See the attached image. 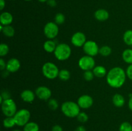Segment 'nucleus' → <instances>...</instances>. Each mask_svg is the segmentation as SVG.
Segmentation results:
<instances>
[{"label": "nucleus", "mask_w": 132, "mask_h": 131, "mask_svg": "<svg viewBox=\"0 0 132 131\" xmlns=\"http://www.w3.org/2000/svg\"><path fill=\"white\" fill-rule=\"evenodd\" d=\"M126 71L120 67L112 68L106 74V82L113 88H120L125 83L126 78Z\"/></svg>", "instance_id": "1"}, {"label": "nucleus", "mask_w": 132, "mask_h": 131, "mask_svg": "<svg viewBox=\"0 0 132 131\" xmlns=\"http://www.w3.org/2000/svg\"><path fill=\"white\" fill-rule=\"evenodd\" d=\"M61 111L68 118H77L79 114L80 107L77 103L72 101H64L61 105Z\"/></svg>", "instance_id": "2"}, {"label": "nucleus", "mask_w": 132, "mask_h": 131, "mask_svg": "<svg viewBox=\"0 0 132 131\" xmlns=\"http://www.w3.org/2000/svg\"><path fill=\"white\" fill-rule=\"evenodd\" d=\"M54 53L57 60L64 61L69 59L72 54V50L67 44L61 43L57 44Z\"/></svg>", "instance_id": "3"}, {"label": "nucleus", "mask_w": 132, "mask_h": 131, "mask_svg": "<svg viewBox=\"0 0 132 131\" xmlns=\"http://www.w3.org/2000/svg\"><path fill=\"white\" fill-rule=\"evenodd\" d=\"M42 72L46 78L50 80L55 79L58 77L59 70L55 64L50 62L45 63L42 67Z\"/></svg>", "instance_id": "4"}, {"label": "nucleus", "mask_w": 132, "mask_h": 131, "mask_svg": "<svg viewBox=\"0 0 132 131\" xmlns=\"http://www.w3.org/2000/svg\"><path fill=\"white\" fill-rule=\"evenodd\" d=\"M30 116L31 114L29 110L26 109H22L17 111L13 117L16 125L19 127H24L29 122Z\"/></svg>", "instance_id": "5"}, {"label": "nucleus", "mask_w": 132, "mask_h": 131, "mask_svg": "<svg viewBox=\"0 0 132 131\" xmlns=\"http://www.w3.org/2000/svg\"><path fill=\"white\" fill-rule=\"evenodd\" d=\"M1 110L6 117H13L17 112L16 104L12 98L4 100L1 104Z\"/></svg>", "instance_id": "6"}, {"label": "nucleus", "mask_w": 132, "mask_h": 131, "mask_svg": "<svg viewBox=\"0 0 132 131\" xmlns=\"http://www.w3.org/2000/svg\"><path fill=\"white\" fill-rule=\"evenodd\" d=\"M44 34L48 39H54L59 33V27L55 22H48L44 27Z\"/></svg>", "instance_id": "7"}, {"label": "nucleus", "mask_w": 132, "mask_h": 131, "mask_svg": "<svg viewBox=\"0 0 132 131\" xmlns=\"http://www.w3.org/2000/svg\"><path fill=\"white\" fill-rule=\"evenodd\" d=\"M79 68L83 71L92 70L95 66V62L94 57L89 55H85L80 58L78 62Z\"/></svg>", "instance_id": "8"}, {"label": "nucleus", "mask_w": 132, "mask_h": 131, "mask_svg": "<svg viewBox=\"0 0 132 131\" xmlns=\"http://www.w3.org/2000/svg\"><path fill=\"white\" fill-rule=\"evenodd\" d=\"M82 48L86 55H89L93 57L96 56L99 52V48L97 44L93 41H86L82 46Z\"/></svg>", "instance_id": "9"}, {"label": "nucleus", "mask_w": 132, "mask_h": 131, "mask_svg": "<svg viewBox=\"0 0 132 131\" xmlns=\"http://www.w3.org/2000/svg\"><path fill=\"white\" fill-rule=\"evenodd\" d=\"M36 96L42 100H48L50 99L52 96V91L50 88L46 86H39L35 91Z\"/></svg>", "instance_id": "10"}, {"label": "nucleus", "mask_w": 132, "mask_h": 131, "mask_svg": "<svg viewBox=\"0 0 132 131\" xmlns=\"http://www.w3.org/2000/svg\"><path fill=\"white\" fill-rule=\"evenodd\" d=\"M86 42V37L85 33L81 32H77L72 35L71 42L76 47H82Z\"/></svg>", "instance_id": "11"}, {"label": "nucleus", "mask_w": 132, "mask_h": 131, "mask_svg": "<svg viewBox=\"0 0 132 131\" xmlns=\"http://www.w3.org/2000/svg\"><path fill=\"white\" fill-rule=\"evenodd\" d=\"M94 104V100L90 95H83L77 100V104L81 109H87L91 107Z\"/></svg>", "instance_id": "12"}, {"label": "nucleus", "mask_w": 132, "mask_h": 131, "mask_svg": "<svg viewBox=\"0 0 132 131\" xmlns=\"http://www.w3.org/2000/svg\"><path fill=\"white\" fill-rule=\"evenodd\" d=\"M21 68V63L18 59L15 58H12L9 59L6 62V70L10 73H15L18 71Z\"/></svg>", "instance_id": "13"}, {"label": "nucleus", "mask_w": 132, "mask_h": 131, "mask_svg": "<svg viewBox=\"0 0 132 131\" xmlns=\"http://www.w3.org/2000/svg\"><path fill=\"white\" fill-rule=\"evenodd\" d=\"M36 93L29 89H25L21 93V98L22 100L27 103H32L36 98Z\"/></svg>", "instance_id": "14"}, {"label": "nucleus", "mask_w": 132, "mask_h": 131, "mask_svg": "<svg viewBox=\"0 0 132 131\" xmlns=\"http://www.w3.org/2000/svg\"><path fill=\"white\" fill-rule=\"evenodd\" d=\"M95 18L99 21H105L109 18V12L105 9H98L94 14Z\"/></svg>", "instance_id": "15"}, {"label": "nucleus", "mask_w": 132, "mask_h": 131, "mask_svg": "<svg viewBox=\"0 0 132 131\" xmlns=\"http://www.w3.org/2000/svg\"><path fill=\"white\" fill-rule=\"evenodd\" d=\"M13 21V16L9 12H4L0 15V23L3 26L10 25Z\"/></svg>", "instance_id": "16"}, {"label": "nucleus", "mask_w": 132, "mask_h": 131, "mask_svg": "<svg viewBox=\"0 0 132 131\" xmlns=\"http://www.w3.org/2000/svg\"><path fill=\"white\" fill-rule=\"evenodd\" d=\"M93 73L94 76L98 78H103L107 74V71L106 68L103 66H97L93 69Z\"/></svg>", "instance_id": "17"}, {"label": "nucleus", "mask_w": 132, "mask_h": 131, "mask_svg": "<svg viewBox=\"0 0 132 131\" xmlns=\"http://www.w3.org/2000/svg\"><path fill=\"white\" fill-rule=\"evenodd\" d=\"M57 44H56L54 40H48L45 41L43 44V48L47 53H54Z\"/></svg>", "instance_id": "18"}, {"label": "nucleus", "mask_w": 132, "mask_h": 131, "mask_svg": "<svg viewBox=\"0 0 132 131\" xmlns=\"http://www.w3.org/2000/svg\"><path fill=\"white\" fill-rule=\"evenodd\" d=\"M113 105L117 107H122L125 104V99L122 95L120 94H116L112 98Z\"/></svg>", "instance_id": "19"}, {"label": "nucleus", "mask_w": 132, "mask_h": 131, "mask_svg": "<svg viewBox=\"0 0 132 131\" xmlns=\"http://www.w3.org/2000/svg\"><path fill=\"white\" fill-rule=\"evenodd\" d=\"M122 57L124 61L129 64H132V49H126L122 54Z\"/></svg>", "instance_id": "20"}, {"label": "nucleus", "mask_w": 132, "mask_h": 131, "mask_svg": "<svg viewBox=\"0 0 132 131\" xmlns=\"http://www.w3.org/2000/svg\"><path fill=\"white\" fill-rule=\"evenodd\" d=\"M39 127L36 122L29 121L23 127V131H39Z\"/></svg>", "instance_id": "21"}, {"label": "nucleus", "mask_w": 132, "mask_h": 131, "mask_svg": "<svg viewBox=\"0 0 132 131\" xmlns=\"http://www.w3.org/2000/svg\"><path fill=\"white\" fill-rule=\"evenodd\" d=\"M1 32L3 33V35L8 37H12L15 35V30L10 25L4 26Z\"/></svg>", "instance_id": "22"}, {"label": "nucleus", "mask_w": 132, "mask_h": 131, "mask_svg": "<svg viewBox=\"0 0 132 131\" xmlns=\"http://www.w3.org/2000/svg\"><path fill=\"white\" fill-rule=\"evenodd\" d=\"M3 127L6 128H10L14 127L15 125V120L14 117H6L3 121Z\"/></svg>", "instance_id": "23"}, {"label": "nucleus", "mask_w": 132, "mask_h": 131, "mask_svg": "<svg viewBox=\"0 0 132 131\" xmlns=\"http://www.w3.org/2000/svg\"><path fill=\"white\" fill-rule=\"evenodd\" d=\"M123 41L128 46H132V30H128L125 32Z\"/></svg>", "instance_id": "24"}, {"label": "nucleus", "mask_w": 132, "mask_h": 131, "mask_svg": "<svg viewBox=\"0 0 132 131\" xmlns=\"http://www.w3.org/2000/svg\"><path fill=\"white\" fill-rule=\"evenodd\" d=\"M58 77H59V79L61 80L62 81H67L70 79V73L69 71L67 70V69H61V70H59Z\"/></svg>", "instance_id": "25"}, {"label": "nucleus", "mask_w": 132, "mask_h": 131, "mask_svg": "<svg viewBox=\"0 0 132 131\" xmlns=\"http://www.w3.org/2000/svg\"><path fill=\"white\" fill-rule=\"evenodd\" d=\"M99 53L103 57H108L112 53V48L108 46H103L99 48Z\"/></svg>", "instance_id": "26"}, {"label": "nucleus", "mask_w": 132, "mask_h": 131, "mask_svg": "<svg viewBox=\"0 0 132 131\" xmlns=\"http://www.w3.org/2000/svg\"><path fill=\"white\" fill-rule=\"evenodd\" d=\"M54 21H55V23H56L57 25L63 24V23H64V21H65V16H64V14H62V13H57V14L55 15Z\"/></svg>", "instance_id": "27"}, {"label": "nucleus", "mask_w": 132, "mask_h": 131, "mask_svg": "<svg viewBox=\"0 0 132 131\" xmlns=\"http://www.w3.org/2000/svg\"><path fill=\"white\" fill-rule=\"evenodd\" d=\"M119 131H132V125L128 121L122 122L120 125Z\"/></svg>", "instance_id": "28"}, {"label": "nucleus", "mask_w": 132, "mask_h": 131, "mask_svg": "<svg viewBox=\"0 0 132 131\" xmlns=\"http://www.w3.org/2000/svg\"><path fill=\"white\" fill-rule=\"evenodd\" d=\"M9 47L6 44L1 43L0 45V56L1 57H5L9 53Z\"/></svg>", "instance_id": "29"}, {"label": "nucleus", "mask_w": 132, "mask_h": 131, "mask_svg": "<svg viewBox=\"0 0 132 131\" xmlns=\"http://www.w3.org/2000/svg\"><path fill=\"white\" fill-rule=\"evenodd\" d=\"M48 106L51 110H55L58 108L59 104H58L57 101L55 99L50 98L49 99L48 101Z\"/></svg>", "instance_id": "30"}, {"label": "nucleus", "mask_w": 132, "mask_h": 131, "mask_svg": "<svg viewBox=\"0 0 132 131\" xmlns=\"http://www.w3.org/2000/svg\"><path fill=\"white\" fill-rule=\"evenodd\" d=\"M77 119L80 123H86L88 120V116L86 113L84 112H80L79 114L77 116Z\"/></svg>", "instance_id": "31"}, {"label": "nucleus", "mask_w": 132, "mask_h": 131, "mask_svg": "<svg viewBox=\"0 0 132 131\" xmlns=\"http://www.w3.org/2000/svg\"><path fill=\"white\" fill-rule=\"evenodd\" d=\"M94 74L93 73L92 71L88 70V71H85L84 72L83 74V77L85 78V80L88 82H90V81L92 80L94 78Z\"/></svg>", "instance_id": "32"}, {"label": "nucleus", "mask_w": 132, "mask_h": 131, "mask_svg": "<svg viewBox=\"0 0 132 131\" xmlns=\"http://www.w3.org/2000/svg\"><path fill=\"white\" fill-rule=\"evenodd\" d=\"M126 73L128 78L132 80V64H130V65L128 66L127 69H126Z\"/></svg>", "instance_id": "33"}, {"label": "nucleus", "mask_w": 132, "mask_h": 131, "mask_svg": "<svg viewBox=\"0 0 132 131\" xmlns=\"http://www.w3.org/2000/svg\"><path fill=\"white\" fill-rule=\"evenodd\" d=\"M1 96H2V98H3L4 100H8V99L11 98H10V96H11V95H10V92H9V91H3V92H1Z\"/></svg>", "instance_id": "34"}, {"label": "nucleus", "mask_w": 132, "mask_h": 131, "mask_svg": "<svg viewBox=\"0 0 132 131\" xmlns=\"http://www.w3.org/2000/svg\"><path fill=\"white\" fill-rule=\"evenodd\" d=\"M6 63L5 62V61L2 58H1L0 59V69H1V71H3L5 69H6Z\"/></svg>", "instance_id": "35"}, {"label": "nucleus", "mask_w": 132, "mask_h": 131, "mask_svg": "<svg viewBox=\"0 0 132 131\" xmlns=\"http://www.w3.org/2000/svg\"><path fill=\"white\" fill-rule=\"evenodd\" d=\"M51 131H63V130L61 125H55L52 127Z\"/></svg>", "instance_id": "36"}, {"label": "nucleus", "mask_w": 132, "mask_h": 131, "mask_svg": "<svg viewBox=\"0 0 132 131\" xmlns=\"http://www.w3.org/2000/svg\"><path fill=\"white\" fill-rule=\"evenodd\" d=\"M47 4L51 7H55L57 5V2L55 0H48Z\"/></svg>", "instance_id": "37"}, {"label": "nucleus", "mask_w": 132, "mask_h": 131, "mask_svg": "<svg viewBox=\"0 0 132 131\" xmlns=\"http://www.w3.org/2000/svg\"><path fill=\"white\" fill-rule=\"evenodd\" d=\"M5 6V0H0V10H3Z\"/></svg>", "instance_id": "38"}, {"label": "nucleus", "mask_w": 132, "mask_h": 131, "mask_svg": "<svg viewBox=\"0 0 132 131\" xmlns=\"http://www.w3.org/2000/svg\"><path fill=\"white\" fill-rule=\"evenodd\" d=\"M9 73H10V72H9V71L6 70V69H5V70L2 71V77H3V78L6 77L7 76H9Z\"/></svg>", "instance_id": "39"}, {"label": "nucleus", "mask_w": 132, "mask_h": 131, "mask_svg": "<svg viewBox=\"0 0 132 131\" xmlns=\"http://www.w3.org/2000/svg\"><path fill=\"white\" fill-rule=\"evenodd\" d=\"M76 130L78 131H86V129L85 128V127L82 125L79 126V127L76 128Z\"/></svg>", "instance_id": "40"}, {"label": "nucleus", "mask_w": 132, "mask_h": 131, "mask_svg": "<svg viewBox=\"0 0 132 131\" xmlns=\"http://www.w3.org/2000/svg\"><path fill=\"white\" fill-rule=\"evenodd\" d=\"M128 107L129 109L132 111V96L131 97H130V99H129L128 101Z\"/></svg>", "instance_id": "41"}, {"label": "nucleus", "mask_w": 132, "mask_h": 131, "mask_svg": "<svg viewBox=\"0 0 132 131\" xmlns=\"http://www.w3.org/2000/svg\"><path fill=\"white\" fill-rule=\"evenodd\" d=\"M38 1L41 3H45V2H47L48 0H38Z\"/></svg>", "instance_id": "42"}, {"label": "nucleus", "mask_w": 132, "mask_h": 131, "mask_svg": "<svg viewBox=\"0 0 132 131\" xmlns=\"http://www.w3.org/2000/svg\"><path fill=\"white\" fill-rule=\"evenodd\" d=\"M12 131H21V130H19V129H15Z\"/></svg>", "instance_id": "43"}, {"label": "nucleus", "mask_w": 132, "mask_h": 131, "mask_svg": "<svg viewBox=\"0 0 132 131\" xmlns=\"http://www.w3.org/2000/svg\"><path fill=\"white\" fill-rule=\"evenodd\" d=\"M24 1H32V0H24Z\"/></svg>", "instance_id": "44"}, {"label": "nucleus", "mask_w": 132, "mask_h": 131, "mask_svg": "<svg viewBox=\"0 0 132 131\" xmlns=\"http://www.w3.org/2000/svg\"><path fill=\"white\" fill-rule=\"evenodd\" d=\"M73 131H78V130H73Z\"/></svg>", "instance_id": "45"}]
</instances>
